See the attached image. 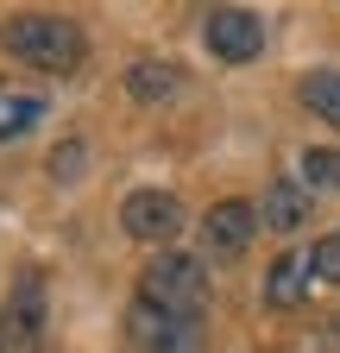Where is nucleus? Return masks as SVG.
<instances>
[{
    "mask_svg": "<svg viewBox=\"0 0 340 353\" xmlns=\"http://www.w3.org/2000/svg\"><path fill=\"white\" fill-rule=\"evenodd\" d=\"M0 51L25 70H45V76H76L89 63V32L63 13H19L0 26Z\"/></svg>",
    "mask_w": 340,
    "mask_h": 353,
    "instance_id": "obj_1",
    "label": "nucleus"
},
{
    "mask_svg": "<svg viewBox=\"0 0 340 353\" xmlns=\"http://www.w3.org/2000/svg\"><path fill=\"white\" fill-rule=\"evenodd\" d=\"M139 296L170 309V316H202L215 284H208V265L189 252H151V265L139 272Z\"/></svg>",
    "mask_w": 340,
    "mask_h": 353,
    "instance_id": "obj_2",
    "label": "nucleus"
},
{
    "mask_svg": "<svg viewBox=\"0 0 340 353\" xmlns=\"http://www.w3.org/2000/svg\"><path fill=\"white\" fill-rule=\"evenodd\" d=\"M126 341H133V353H208L202 316H170L145 296H133V309H126Z\"/></svg>",
    "mask_w": 340,
    "mask_h": 353,
    "instance_id": "obj_3",
    "label": "nucleus"
},
{
    "mask_svg": "<svg viewBox=\"0 0 340 353\" xmlns=\"http://www.w3.org/2000/svg\"><path fill=\"white\" fill-rule=\"evenodd\" d=\"M120 228H126V240H139V246H164V240L183 234V202L170 190H133L120 202Z\"/></svg>",
    "mask_w": 340,
    "mask_h": 353,
    "instance_id": "obj_4",
    "label": "nucleus"
},
{
    "mask_svg": "<svg viewBox=\"0 0 340 353\" xmlns=\"http://www.w3.org/2000/svg\"><path fill=\"white\" fill-rule=\"evenodd\" d=\"M202 44L221 63H252V57L265 51V19L252 13V7H215V13L202 19Z\"/></svg>",
    "mask_w": 340,
    "mask_h": 353,
    "instance_id": "obj_5",
    "label": "nucleus"
},
{
    "mask_svg": "<svg viewBox=\"0 0 340 353\" xmlns=\"http://www.w3.org/2000/svg\"><path fill=\"white\" fill-rule=\"evenodd\" d=\"M252 234H259V208L240 202V196H227L202 214V252L208 259H240L252 246Z\"/></svg>",
    "mask_w": 340,
    "mask_h": 353,
    "instance_id": "obj_6",
    "label": "nucleus"
},
{
    "mask_svg": "<svg viewBox=\"0 0 340 353\" xmlns=\"http://www.w3.org/2000/svg\"><path fill=\"white\" fill-rule=\"evenodd\" d=\"M38 328H45V278L19 272L7 309H0V334H7V347H25V341H38Z\"/></svg>",
    "mask_w": 340,
    "mask_h": 353,
    "instance_id": "obj_7",
    "label": "nucleus"
},
{
    "mask_svg": "<svg viewBox=\"0 0 340 353\" xmlns=\"http://www.w3.org/2000/svg\"><path fill=\"white\" fill-rule=\"evenodd\" d=\"M309 252H277L271 259V272H265V309H303L309 303Z\"/></svg>",
    "mask_w": 340,
    "mask_h": 353,
    "instance_id": "obj_8",
    "label": "nucleus"
},
{
    "mask_svg": "<svg viewBox=\"0 0 340 353\" xmlns=\"http://www.w3.org/2000/svg\"><path fill=\"white\" fill-rule=\"evenodd\" d=\"M303 221H309V190L290 183V176H277V183L259 196V228H271V234H296Z\"/></svg>",
    "mask_w": 340,
    "mask_h": 353,
    "instance_id": "obj_9",
    "label": "nucleus"
},
{
    "mask_svg": "<svg viewBox=\"0 0 340 353\" xmlns=\"http://www.w3.org/2000/svg\"><path fill=\"white\" fill-rule=\"evenodd\" d=\"M177 88H183V70L170 57H139L133 70H126V95L133 101H170Z\"/></svg>",
    "mask_w": 340,
    "mask_h": 353,
    "instance_id": "obj_10",
    "label": "nucleus"
},
{
    "mask_svg": "<svg viewBox=\"0 0 340 353\" xmlns=\"http://www.w3.org/2000/svg\"><path fill=\"white\" fill-rule=\"evenodd\" d=\"M296 101H303L309 114H321L328 126H340V70H309L303 82H296Z\"/></svg>",
    "mask_w": 340,
    "mask_h": 353,
    "instance_id": "obj_11",
    "label": "nucleus"
},
{
    "mask_svg": "<svg viewBox=\"0 0 340 353\" xmlns=\"http://www.w3.org/2000/svg\"><path fill=\"white\" fill-rule=\"evenodd\" d=\"M296 164H303V190H340V152H328V145H309Z\"/></svg>",
    "mask_w": 340,
    "mask_h": 353,
    "instance_id": "obj_12",
    "label": "nucleus"
},
{
    "mask_svg": "<svg viewBox=\"0 0 340 353\" xmlns=\"http://www.w3.org/2000/svg\"><path fill=\"white\" fill-rule=\"evenodd\" d=\"M309 272H315L321 284H340V228H334V234H321V240L309 246Z\"/></svg>",
    "mask_w": 340,
    "mask_h": 353,
    "instance_id": "obj_13",
    "label": "nucleus"
},
{
    "mask_svg": "<svg viewBox=\"0 0 340 353\" xmlns=\"http://www.w3.org/2000/svg\"><path fill=\"white\" fill-rule=\"evenodd\" d=\"M0 353H13V347H7V334H0Z\"/></svg>",
    "mask_w": 340,
    "mask_h": 353,
    "instance_id": "obj_14",
    "label": "nucleus"
}]
</instances>
